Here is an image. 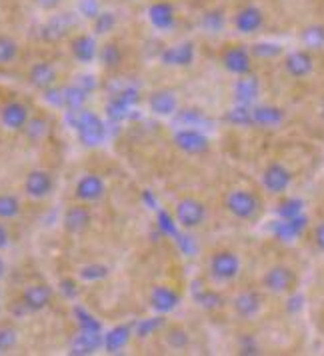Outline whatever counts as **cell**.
<instances>
[{
    "label": "cell",
    "mask_w": 324,
    "mask_h": 356,
    "mask_svg": "<svg viewBox=\"0 0 324 356\" xmlns=\"http://www.w3.org/2000/svg\"><path fill=\"white\" fill-rule=\"evenodd\" d=\"M66 118H68L70 127L76 130L79 140L84 146H98L104 143L106 127L95 113L84 111V108H76V111H68Z\"/></svg>",
    "instance_id": "cell-1"
},
{
    "label": "cell",
    "mask_w": 324,
    "mask_h": 356,
    "mask_svg": "<svg viewBox=\"0 0 324 356\" xmlns=\"http://www.w3.org/2000/svg\"><path fill=\"white\" fill-rule=\"evenodd\" d=\"M227 209L232 216L241 218V220H248L254 218L260 209L259 196L248 193V191H232L227 196Z\"/></svg>",
    "instance_id": "cell-2"
},
{
    "label": "cell",
    "mask_w": 324,
    "mask_h": 356,
    "mask_svg": "<svg viewBox=\"0 0 324 356\" xmlns=\"http://www.w3.org/2000/svg\"><path fill=\"white\" fill-rule=\"evenodd\" d=\"M175 214H177V222H179L180 227L191 230V228L200 227L204 222L206 207L200 200L188 196V198H182V200L177 202V212Z\"/></svg>",
    "instance_id": "cell-3"
},
{
    "label": "cell",
    "mask_w": 324,
    "mask_h": 356,
    "mask_svg": "<svg viewBox=\"0 0 324 356\" xmlns=\"http://www.w3.org/2000/svg\"><path fill=\"white\" fill-rule=\"evenodd\" d=\"M238 273H241V259L232 250H218L212 254L211 275L216 280L228 282V280L236 278Z\"/></svg>",
    "instance_id": "cell-4"
},
{
    "label": "cell",
    "mask_w": 324,
    "mask_h": 356,
    "mask_svg": "<svg viewBox=\"0 0 324 356\" xmlns=\"http://www.w3.org/2000/svg\"><path fill=\"white\" fill-rule=\"evenodd\" d=\"M292 182V172L280 162H273L264 168L262 175V184L268 193L273 195H282Z\"/></svg>",
    "instance_id": "cell-5"
},
{
    "label": "cell",
    "mask_w": 324,
    "mask_h": 356,
    "mask_svg": "<svg viewBox=\"0 0 324 356\" xmlns=\"http://www.w3.org/2000/svg\"><path fill=\"white\" fill-rule=\"evenodd\" d=\"M175 145L186 154H204L209 152V138L196 129H182L175 134Z\"/></svg>",
    "instance_id": "cell-6"
},
{
    "label": "cell",
    "mask_w": 324,
    "mask_h": 356,
    "mask_svg": "<svg viewBox=\"0 0 324 356\" xmlns=\"http://www.w3.org/2000/svg\"><path fill=\"white\" fill-rule=\"evenodd\" d=\"M50 300H52V289L49 284H31L20 296V302L26 308V312H40L49 307Z\"/></svg>",
    "instance_id": "cell-7"
},
{
    "label": "cell",
    "mask_w": 324,
    "mask_h": 356,
    "mask_svg": "<svg viewBox=\"0 0 324 356\" xmlns=\"http://www.w3.org/2000/svg\"><path fill=\"white\" fill-rule=\"evenodd\" d=\"M294 282H296L294 273H292L289 266H282V264L268 268L264 278H262V284H264L270 292L291 291L292 286H294Z\"/></svg>",
    "instance_id": "cell-8"
},
{
    "label": "cell",
    "mask_w": 324,
    "mask_h": 356,
    "mask_svg": "<svg viewBox=\"0 0 324 356\" xmlns=\"http://www.w3.org/2000/svg\"><path fill=\"white\" fill-rule=\"evenodd\" d=\"M52 188H54V180L47 170L36 168V170H31L24 178V193L31 198H44L52 193Z\"/></svg>",
    "instance_id": "cell-9"
},
{
    "label": "cell",
    "mask_w": 324,
    "mask_h": 356,
    "mask_svg": "<svg viewBox=\"0 0 324 356\" xmlns=\"http://www.w3.org/2000/svg\"><path fill=\"white\" fill-rule=\"evenodd\" d=\"M106 193V184L104 180L90 172V175H84V177L76 182V198L82 202H97Z\"/></svg>",
    "instance_id": "cell-10"
},
{
    "label": "cell",
    "mask_w": 324,
    "mask_h": 356,
    "mask_svg": "<svg viewBox=\"0 0 324 356\" xmlns=\"http://www.w3.org/2000/svg\"><path fill=\"white\" fill-rule=\"evenodd\" d=\"M29 118H31V116H29V108H26V104L17 102V100H13V102L4 104V106L0 108V122L4 124V129L22 130L24 127H26Z\"/></svg>",
    "instance_id": "cell-11"
},
{
    "label": "cell",
    "mask_w": 324,
    "mask_h": 356,
    "mask_svg": "<svg viewBox=\"0 0 324 356\" xmlns=\"http://www.w3.org/2000/svg\"><path fill=\"white\" fill-rule=\"evenodd\" d=\"M222 65L227 68L228 72L236 74V76H243V74H248L250 72V54L244 47H230L228 50H225L222 54Z\"/></svg>",
    "instance_id": "cell-12"
},
{
    "label": "cell",
    "mask_w": 324,
    "mask_h": 356,
    "mask_svg": "<svg viewBox=\"0 0 324 356\" xmlns=\"http://www.w3.org/2000/svg\"><path fill=\"white\" fill-rule=\"evenodd\" d=\"M179 302H180L179 292L172 291L170 286L159 284V286H154L152 292H150V307L154 308L159 314L172 312L175 308L179 307Z\"/></svg>",
    "instance_id": "cell-13"
},
{
    "label": "cell",
    "mask_w": 324,
    "mask_h": 356,
    "mask_svg": "<svg viewBox=\"0 0 324 356\" xmlns=\"http://www.w3.org/2000/svg\"><path fill=\"white\" fill-rule=\"evenodd\" d=\"M70 52H72V56H74L79 63L88 65V63H92V60L97 58V40H95L90 34H79V36H74L72 42H70Z\"/></svg>",
    "instance_id": "cell-14"
},
{
    "label": "cell",
    "mask_w": 324,
    "mask_h": 356,
    "mask_svg": "<svg viewBox=\"0 0 324 356\" xmlns=\"http://www.w3.org/2000/svg\"><path fill=\"white\" fill-rule=\"evenodd\" d=\"M161 60L166 66H191L195 60V44L182 42L177 47H170L162 52Z\"/></svg>",
    "instance_id": "cell-15"
},
{
    "label": "cell",
    "mask_w": 324,
    "mask_h": 356,
    "mask_svg": "<svg viewBox=\"0 0 324 356\" xmlns=\"http://www.w3.org/2000/svg\"><path fill=\"white\" fill-rule=\"evenodd\" d=\"M260 92V84L259 79L254 76V74H243L236 84H234V98H236V102L238 104H246V106H250L257 97H259Z\"/></svg>",
    "instance_id": "cell-16"
},
{
    "label": "cell",
    "mask_w": 324,
    "mask_h": 356,
    "mask_svg": "<svg viewBox=\"0 0 324 356\" xmlns=\"http://www.w3.org/2000/svg\"><path fill=\"white\" fill-rule=\"evenodd\" d=\"M56 79H58L56 68L50 63H36L29 70V82L33 84L34 88H38V90H47L50 86H54Z\"/></svg>",
    "instance_id": "cell-17"
},
{
    "label": "cell",
    "mask_w": 324,
    "mask_h": 356,
    "mask_svg": "<svg viewBox=\"0 0 324 356\" xmlns=\"http://www.w3.org/2000/svg\"><path fill=\"white\" fill-rule=\"evenodd\" d=\"M90 220H92V214H90V211H88L84 204H74V207H70V209L65 212V218H63L65 228L68 232H72V234H79L82 230H86L88 225H90Z\"/></svg>",
    "instance_id": "cell-18"
},
{
    "label": "cell",
    "mask_w": 324,
    "mask_h": 356,
    "mask_svg": "<svg viewBox=\"0 0 324 356\" xmlns=\"http://www.w3.org/2000/svg\"><path fill=\"white\" fill-rule=\"evenodd\" d=\"M148 104H150V111L154 114H161V116H170V114L177 113L179 108V102H177V97L172 90H166V88H161V90H154L150 98H148Z\"/></svg>",
    "instance_id": "cell-19"
},
{
    "label": "cell",
    "mask_w": 324,
    "mask_h": 356,
    "mask_svg": "<svg viewBox=\"0 0 324 356\" xmlns=\"http://www.w3.org/2000/svg\"><path fill=\"white\" fill-rule=\"evenodd\" d=\"M102 346V334L100 332H88V330H79V334L72 339L70 353L72 355H92Z\"/></svg>",
    "instance_id": "cell-20"
},
{
    "label": "cell",
    "mask_w": 324,
    "mask_h": 356,
    "mask_svg": "<svg viewBox=\"0 0 324 356\" xmlns=\"http://www.w3.org/2000/svg\"><path fill=\"white\" fill-rule=\"evenodd\" d=\"M284 68L286 72L294 76V79H305L312 72V56L305 52V50H296L291 52L284 60Z\"/></svg>",
    "instance_id": "cell-21"
},
{
    "label": "cell",
    "mask_w": 324,
    "mask_h": 356,
    "mask_svg": "<svg viewBox=\"0 0 324 356\" xmlns=\"http://www.w3.org/2000/svg\"><path fill=\"white\" fill-rule=\"evenodd\" d=\"M148 20L154 29L159 31H168L175 24V8L168 2H154L148 8Z\"/></svg>",
    "instance_id": "cell-22"
},
{
    "label": "cell",
    "mask_w": 324,
    "mask_h": 356,
    "mask_svg": "<svg viewBox=\"0 0 324 356\" xmlns=\"http://www.w3.org/2000/svg\"><path fill=\"white\" fill-rule=\"evenodd\" d=\"M262 22H264V17H262L260 8H257V6H246L234 18L236 31L244 34L257 33L260 26H262Z\"/></svg>",
    "instance_id": "cell-23"
},
{
    "label": "cell",
    "mask_w": 324,
    "mask_h": 356,
    "mask_svg": "<svg viewBox=\"0 0 324 356\" xmlns=\"http://www.w3.org/2000/svg\"><path fill=\"white\" fill-rule=\"evenodd\" d=\"M308 218L307 216H302V214H298V216H294V218H282V220H278L275 225V234L276 238H280V241H294L296 236H300L302 234V230L307 228Z\"/></svg>",
    "instance_id": "cell-24"
},
{
    "label": "cell",
    "mask_w": 324,
    "mask_h": 356,
    "mask_svg": "<svg viewBox=\"0 0 324 356\" xmlns=\"http://www.w3.org/2000/svg\"><path fill=\"white\" fill-rule=\"evenodd\" d=\"M260 307H262V298L254 291H244L234 298V310L243 318H252L254 314H259Z\"/></svg>",
    "instance_id": "cell-25"
},
{
    "label": "cell",
    "mask_w": 324,
    "mask_h": 356,
    "mask_svg": "<svg viewBox=\"0 0 324 356\" xmlns=\"http://www.w3.org/2000/svg\"><path fill=\"white\" fill-rule=\"evenodd\" d=\"M130 326H114V328H111L104 337H102V346L108 350V353H120L127 344H129L130 340Z\"/></svg>",
    "instance_id": "cell-26"
},
{
    "label": "cell",
    "mask_w": 324,
    "mask_h": 356,
    "mask_svg": "<svg viewBox=\"0 0 324 356\" xmlns=\"http://www.w3.org/2000/svg\"><path fill=\"white\" fill-rule=\"evenodd\" d=\"M284 120V113L278 106H254L252 108V124L257 127H278Z\"/></svg>",
    "instance_id": "cell-27"
},
{
    "label": "cell",
    "mask_w": 324,
    "mask_h": 356,
    "mask_svg": "<svg viewBox=\"0 0 324 356\" xmlns=\"http://www.w3.org/2000/svg\"><path fill=\"white\" fill-rule=\"evenodd\" d=\"M65 92V108L68 111H76V108H82L86 98H88V92L81 88L79 84H72V86H65L63 88Z\"/></svg>",
    "instance_id": "cell-28"
},
{
    "label": "cell",
    "mask_w": 324,
    "mask_h": 356,
    "mask_svg": "<svg viewBox=\"0 0 324 356\" xmlns=\"http://www.w3.org/2000/svg\"><path fill=\"white\" fill-rule=\"evenodd\" d=\"M225 120L234 127H252V108L246 104H236L232 111H228Z\"/></svg>",
    "instance_id": "cell-29"
},
{
    "label": "cell",
    "mask_w": 324,
    "mask_h": 356,
    "mask_svg": "<svg viewBox=\"0 0 324 356\" xmlns=\"http://www.w3.org/2000/svg\"><path fill=\"white\" fill-rule=\"evenodd\" d=\"M18 54V42L8 36V34H0V66L10 65Z\"/></svg>",
    "instance_id": "cell-30"
},
{
    "label": "cell",
    "mask_w": 324,
    "mask_h": 356,
    "mask_svg": "<svg viewBox=\"0 0 324 356\" xmlns=\"http://www.w3.org/2000/svg\"><path fill=\"white\" fill-rule=\"evenodd\" d=\"M20 200L15 195H0V220H10L20 214Z\"/></svg>",
    "instance_id": "cell-31"
},
{
    "label": "cell",
    "mask_w": 324,
    "mask_h": 356,
    "mask_svg": "<svg viewBox=\"0 0 324 356\" xmlns=\"http://www.w3.org/2000/svg\"><path fill=\"white\" fill-rule=\"evenodd\" d=\"M98 56H100V63L106 66V68H116V66L122 63V50L118 49L114 42L104 44L102 50L98 52Z\"/></svg>",
    "instance_id": "cell-32"
},
{
    "label": "cell",
    "mask_w": 324,
    "mask_h": 356,
    "mask_svg": "<svg viewBox=\"0 0 324 356\" xmlns=\"http://www.w3.org/2000/svg\"><path fill=\"white\" fill-rule=\"evenodd\" d=\"M74 316H76V323H79V328L81 330H88V332H102V324L98 323L97 318L86 312L82 307L74 308Z\"/></svg>",
    "instance_id": "cell-33"
},
{
    "label": "cell",
    "mask_w": 324,
    "mask_h": 356,
    "mask_svg": "<svg viewBox=\"0 0 324 356\" xmlns=\"http://www.w3.org/2000/svg\"><path fill=\"white\" fill-rule=\"evenodd\" d=\"M166 344L175 350H182L188 346V332L182 328V326H172L168 332H166Z\"/></svg>",
    "instance_id": "cell-34"
},
{
    "label": "cell",
    "mask_w": 324,
    "mask_h": 356,
    "mask_svg": "<svg viewBox=\"0 0 324 356\" xmlns=\"http://www.w3.org/2000/svg\"><path fill=\"white\" fill-rule=\"evenodd\" d=\"M24 134L31 138V140H40L44 134H47V130H49V122L44 120V118H29V122H26V127H24Z\"/></svg>",
    "instance_id": "cell-35"
},
{
    "label": "cell",
    "mask_w": 324,
    "mask_h": 356,
    "mask_svg": "<svg viewBox=\"0 0 324 356\" xmlns=\"http://www.w3.org/2000/svg\"><path fill=\"white\" fill-rule=\"evenodd\" d=\"M302 42L308 49H324V26H308L302 33Z\"/></svg>",
    "instance_id": "cell-36"
},
{
    "label": "cell",
    "mask_w": 324,
    "mask_h": 356,
    "mask_svg": "<svg viewBox=\"0 0 324 356\" xmlns=\"http://www.w3.org/2000/svg\"><path fill=\"white\" fill-rule=\"evenodd\" d=\"M298 214H302V200H298V198H289V200H282L278 204V216L284 218V220L294 218Z\"/></svg>",
    "instance_id": "cell-37"
},
{
    "label": "cell",
    "mask_w": 324,
    "mask_h": 356,
    "mask_svg": "<svg viewBox=\"0 0 324 356\" xmlns=\"http://www.w3.org/2000/svg\"><path fill=\"white\" fill-rule=\"evenodd\" d=\"M202 26L209 31V33H220L222 26H225V15L222 10H211L202 17Z\"/></svg>",
    "instance_id": "cell-38"
},
{
    "label": "cell",
    "mask_w": 324,
    "mask_h": 356,
    "mask_svg": "<svg viewBox=\"0 0 324 356\" xmlns=\"http://www.w3.org/2000/svg\"><path fill=\"white\" fill-rule=\"evenodd\" d=\"M129 108L130 106L124 100H120L118 97H113L108 100V104H106V114H108L113 120H122V118H127Z\"/></svg>",
    "instance_id": "cell-39"
},
{
    "label": "cell",
    "mask_w": 324,
    "mask_h": 356,
    "mask_svg": "<svg viewBox=\"0 0 324 356\" xmlns=\"http://www.w3.org/2000/svg\"><path fill=\"white\" fill-rule=\"evenodd\" d=\"M196 302L202 308L212 310V308L222 307V296L214 291H202L200 294H196Z\"/></svg>",
    "instance_id": "cell-40"
},
{
    "label": "cell",
    "mask_w": 324,
    "mask_h": 356,
    "mask_svg": "<svg viewBox=\"0 0 324 356\" xmlns=\"http://www.w3.org/2000/svg\"><path fill=\"white\" fill-rule=\"evenodd\" d=\"M114 24H116V17H114L113 13H98L97 17H95V31L97 33H111L114 29Z\"/></svg>",
    "instance_id": "cell-41"
},
{
    "label": "cell",
    "mask_w": 324,
    "mask_h": 356,
    "mask_svg": "<svg viewBox=\"0 0 324 356\" xmlns=\"http://www.w3.org/2000/svg\"><path fill=\"white\" fill-rule=\"evenodd\" d=\"M17 344V330L13 326H0V353L10 350Z\"/></svg>",
    "instance_id": "cell-42"
},
{
    "label": "cell",
    "mask_w": 324,
    "mask_h": 356,
    "mask_svg": "<svg viewBox=\"0 0 324 356\" xmlns=\"http://www.w3.org/2000/svg\"><path fill=\"white\" fill-rule=\"evenodd\" d=\"M162 324H164V318H161V316H159V318H146L143 323L136 324V334L146 339V337H150L154 330H159Z\"/></svg>",
    "instance_id": "cell-43"
},
{
    "label": "cell",
    "mask_w": 324,
    "mask_h": 356,
    "mask_svg": "<svg viewBox=\"0 0 324 356\" xmlns=\"http://www.w3.org/2000/svg\"><path fill=\"white\" fill-rule=\"evenodd\" d=\"M106 275H108V266H104V264H90L81 270V276L84 280H100Z\"/></svg>",
    "instance_id": "cell-44"
},
{
    "label": "cell",
    "mask_w": 324,
    "mask_h": 356,
    "mask_svg": "<svg viewBox=\"0 0 324 356\" xmlns=\"http://www.w3.org/2000/svg\"><path fill=\"white\" fill-rule=\"evenodd\" d=\"M252 52L260 56V58H275L278 56L282 49L278 47V44H270V42H260V44H254L252 47Z\"/></svg>",
    "instance_id": "cell-45"
},
{
    "label": "cell",
    "mask_w": 324,
    "mask_h": 356,
    "mask_svg": "<svg viewBox=\"0 0 324 356\" xmlns=\"http://www.w3.org/2000/svg\"><path fill=\"white\" fill-rule=\"evenodd\" d=\"M44 98L49 100L50 104H54V106H65V92H63V88L50 86V88L44 90Z\"/></svg>",
    "instance_id": "cell-46"
},
{
    "label": "cell",
    "mask_w": 324,
    "mask_h": 356,
    "mask_svg": "<svg viewBox=\"0 0 324 356\" xmlns=\"http://www.w3.org/2000/svg\"><path fill=\"white\" fill-rule=\"evenodd\" d=\"M159 228H161L164 234H172V236L179 234V232H177V227H175V220H172L166 212H161V214H159Z\"/></svg>",
    "instance_id": "cell-47"
},
{
    "label": "cell",
    "mask_w": 324,
    "mask_h": 356,
    "mask_svg": "<svg viewBox=\"0 0 324 356\" xmlns=\"http://www.w3.org/2000/svg\"><path fill=\"white\" fill-rule=\"evenodd\" d=\"M179 120H182V122H186L188 127H195V124H198V122H202L204 120V116L198 113V111H182V113L179 114Z\"/></svg>",
    "instance_id": "cell-48"
},
{
    "label": "cell",
    "mask_w": 324,
    "mask_h": 356,
    "mask_svg": "<svg viewBox=\"0 0 324 356\" xmlns=\"http://www.w3.org/2000/svg\"><path fill=\"white\" fill-rule=\"evenodd\" d=\"M81 13L84 15V17L88 18H95L100 13L98 10V2L97 0H82L81 2Z\"/></svg>",
    "instance_id": "cell-49"
},
{
    "label": "cell",
    "mask_w": 324,
    "mask_h": 356,
    "mask_svg": "<svg viewBox=\"0 0 324 356\" xmlns=\"http://www.w3.org/2000/svg\"><path fill=\"white\" fill-rule=\"evenodd\" d=\"M314 244H316L318 250L324 252V222H321L318 227L314 228Z\"/></svg>",
    "instance_id": "cell-50"
},
{
    "label": "cell",
    "mask_w": 324,
    "mask_h": 356,
    "mask_svg": "<svg viewBox=\"0 0 324 356\" xmlns=\"http://www.w3.org/2000/svg\"><path fill=\"white\" fill-rule=\"evenodd\" d=\"M302 300H305V298H302L300 294H294L292 298H289V305H286V308H289L291 312H298V310L302 308Z\"/></svg>",
    "instance_id": "cell-51"
},
{
    "label": "cell",
    "mask_w": 324,
    "mask_h": 356,
    "mask_svg": "<svg viewBox=\"0 0 324 356\" xmlns=\"http://www.w3.org/2000/svg\"><path fill=\"white\" fill-rule=\"evenodd\" d=\"M241 353H243V355H257V353H259V346H257L252 340L244 339L243 346H241Z\"/></svg>",
    "instance_id": "cell-52"
},
{
    "label": "cell",
    "mask_w": 324,
    "mask_h": 356,
    "mask_svg": "<svg viewBox=\"0 0 324 356\" xmlns=\"http://www.w3.org/2000/svg\"><path fill=\"white\" fill-rule=\"evenodd\" d=\"M63 291H65V294L68 296V298H74L76 296V284L72 282V280H63V286H60Z\"/></svg>",
    "instance_id": "cell-53"
},
{
    "label": "cell",
    "mask_w": 324,
    "mask_h": 356,
    "mask_svg": "<svg viewBox=\"0 0 324 356\" xmlns=\"http://www.w3.org/2000/svg\"><path fill=\"white\" fill-rule=\"evenodd\" d=\"M8 243H10V234H8L6 227L0 222V250H4L8 246Z\"/></svg>",
    "instance_id": "cell-54"
},
{
    "label": "cell",
    "mask_w": 324,
    "mask_h": 356,
    "mask_svg": "<svg viewBox=\"0 0 324 356\" xmlns=\"http://www.w3.org/2000/svg\"><path fill=\"white\" fill-rule=\"evenodd\" d=\"M40 6H44V8H54L56 4H58V0H36Z\"/></svg>",
    "instance_id": "cell-55"
},
{
    "label": "cell",
    "mask_w": 324,
    "mask_h": 356,
    "mask_svg": "<svg viewBox=\"0 0 324 356\" xmlns=\"http://www.w3.org/2000/svg\"><path fill=\"white\" fill-rule=\"evenodd\" d=\"M4 273H6V262H4V259L0 257V280H2Z\"/></svg>",
    "instance_id": "cell-56"
},
{
    "label": "cell",
    "mask_w": 324,
    "mask_h": 356,
    "mask_svg": "<svg viewBox=\"0 0 324 356\" xmlns=\"http://www.w3.org/2000/svg\"><path fill=\"white\" fill-rule=\"evenodd\" d=\"M323 116H324V102H323Z\"/></svg>",
    "instance_id": "cell-57"
}]
</instances>
